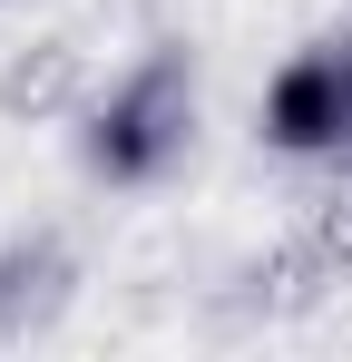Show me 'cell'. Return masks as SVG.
I'll return each instance as SVG.
<instances>
[{
	"mask_svg": "<svg viewBox=\"0 0 352 362\" xmlns=\"http://www.w3.org/2000/svg\"><path fill=\"white\" fill-rule=\"evenodd\" d=\"M186 137H196V69H186V49H147L88 108L78 157H88V177H108V186H157L186 157Z\"/></svg>",
	"mask_w": 352,
	"mask_h": 362,
	"instance_id": "obj_1",
	"label": "cell"
},
{
	"mask_svg": "<svg viewBox=\"0 0 352 362\" xmlns=\"http://www.w3.org/2000/svg\"><path fill=\"white\" fill-rule=\"evenodd\" d=\"M264 137L284 157H352V69L343 49H303L264 88Z\"/></svg>",
	"mask_w": 352,
	"mask_h": 362,
	"instance_id": "obj_2",
	"label": "cell"
},
{
	"mask_svg": "<svg viewBox=\"0 0 352 362\" xmlns=\"http://www.w3.org/2000/svg\"><path fill=\"white\" fill-rule=\"evenodd\" d=\"M59 303H69V255H59V235H20V245H0V343L40 333Z\"/></svg>",
	"mask_w": 352,
	"mask_h": 362,
	"instance_id": "obj_3",
	"label": "cell"
},
{
	"mask_svg": "<svg viewBox=\"0 0 352 362\" xmlns=\"http://www.w3.org/2000/svg\"><path fill=\"white\" fill-rule=\"evenodd\" d=\"M59 88H69V49H40V59H20L0 78V108H49Z\"/></svg>",
	"mask_w": 352,
	"mask_h": 362,
	"instance_id": "obj_4",
	"label": "cell"
},
{
	"mask_svg": "<svg viewBox=\"0 0 352 362\" xmlns=\"http://www.w3.org/2000/svg\"><path fill=\"white\" fill-rule=\"evenodd\" d=\"M313 255H323V264H352V177L333 186V206L313 216Z\"/></svg>",
	"mask_w": 352,
	"mask_h": 362,
	"instance_id": "obj_5",
	"label": "cell"
},
{
	"mask_svg": "<svg viewBox=\"0 0 352 362\" xmlns=\"http://www.w3.org/2000/svg\"><path fill=\"white\" fill-rule=\"evenodd\" d=\"M343 69H352V40H343Z\"/></svg>",
	"mask_w": 352,
	"mask_h": 362,
	"instance_id": "obj_6",
	"label": "cell"
}]
</instances>
